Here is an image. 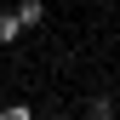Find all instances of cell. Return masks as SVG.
Masks as SVG:
<instances>
[{"instance_id": "1", "label": "cell", "mask_w": 120, "mask_h": 120, "mask_svg": "<svg viewBox=\"0 0 120 120\" xmlns=\"http://www.w3.org/2000/svg\"><path fill=\"white\" fill-rule=\"evenodd\" d=\"M11 11H17V23H23V29H40V23H46V0H17Z\"/></svg>"}, {"instance_id": "2", "label": "cell", "mask_w": 120, "mask_h": 120, "mask_svg": "<svg viewBox=\"0 0 120 120\" xmlns=\"http://www.w3.org/2000/svg\"><path fill=\"white\" fill-rule=\"evenodd\" d=\"M17 34H23V23H17V11H0V46H11Z\"/></svg>"}, {"instance_id": "3", "label": "cell", "mask_w": 120, "mask_h": 120, "mask_svg": "<svg viewBox=\"0 0 120 120\" xmlns=\"http://www.w3.org/2000/svg\"><path fill=\"white\" fill-rule=\"evenodd\" d=\"M0 120H34L29 103H0Z\"/></svg>"}, {"instance_id": "4", "label": "cell", "mask_w": 120, "mask_h": 120, "mask_svg": "<svg viewBox=\"0 0 120 120\" xmlns=\"http://www.w3.org/2000/svg\"><path fill=\"white\" fill-rule=\"evenodd\" d=\"M86 120H114V109H109V103H92V114H86Z\"/></svg>"}]
</instances>
